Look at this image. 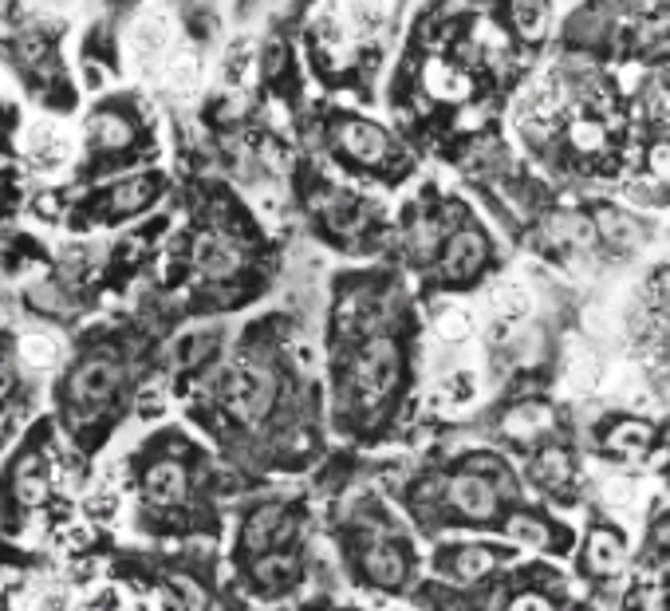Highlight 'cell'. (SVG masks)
Listing matches in <instances>:
<instances>
[{"label": "cell", "instance_id": "6da1fadb", "mask_svg": "<svg viewBox=\"0 0 670 611\" xmlns=\"http://www.w3.org/2000/svg\"><path fill=\"white\" fill-rule=\"evenodd\" d=\"M221 399H226L229 415L241 423H260L277 403V375L257 363H241L221 379Z\"/></svg>", "mask_w": 670, "mask_h": 611}, {"label": "cell", "instance_id": "7a4b0ae2", "mask_svg": "<svg viewBox=\"0 0 670 611\" xmlns=\"http://www.w3.org/2000/svg\"><path fill=\"white\" fill-rule=\"evenodd\" d=\"M399 367H402L399 347L391 340H371L360 352L355 367H351L355 394H360L363 403H382L394 391V383H399Z\"/></svg>", "mask_w": 670, "mask_h": 611}, {"label": "cell", "instance_id": "3957f363", "mask_svg": "<svg viewBox=\"0 0 670 611\" xmlns=\"http://www.w3.org/2000/svg\"><path fill=\"white\" fill-rule=\"evenodd\" d=\"M119 383H123V371L111 359H87L68 379V399H72L80 415H95V411H103L111 403Z\"/></svg>", "mask_w": 670, "mask_h": 611}, {"label": "cell", "instance_id": "277c9868", "mask_svg": "<svg viewBox=\"0 0 670 611\" xmlns=\"http://www.w3.org/2000/svg\"><path fill=\"white\" fill-rule=\"evenodd\" d=\"M194 265L197 272H206L214 280H226L245 265V249L226 233H202L194 245Z\"/></svg>", "mask_w": 670, "mask_h": 611}, {"label": "cell", "instance_id": "5b68a950", "mask_svg": "<svg viewBox=\"0 0 670 611\" xmlns=\"http://www.w3.org/2000/svg\"><path fill=\"white\" fill-rule=\"evenodd\" d=\"M166 190L162 174H131L123 182H114L111 194H107V209L114 218H131V213H143L146 206H155V197Z\"/></svg>", "mask_w": 670, "mask_h": 611}, {"label": "cell", "instance_id": "8992f818", "mask_svg": "<svg viewBox=\"0 0 670 611\" xmlns=\"http://www.w3.org/2000/svg\"><path fill=\"white\" fill-rule=\"evenodd\" d=\"M24 150H28V158L40 170H56L68 162L72 143H68V135H63L52 119H36V123H28V131H24Z\"/></svg>", "mask_w": 670, "mask_h": 611}, {"label": "cell", "instance_id": "52a82bcc", "mask_svg": "<svg viewBox=\"0 0 670 611\" xmlns=\"http://www.w3.org/2000/svg\"><path fill=\"white\" fill-rule=\"evenodd\" d=\"M340 146L355 158V162H367V167H375V162H382V158L391 155L387 131L375 123H363V119H348V123L340 126Z\"/></svg>", "mask_w": 670, "mask_h": 611}, {"label": "cell", "instance_id": "ba28073f", "mask_svg": "<svg viewBox=\"0 0 670 611\" xmlns=\"http://www.w3.org/2000/svg\"><path fill=\"white\" fill-rule=\"evenodd\" d=\"M174 44V24H170V16L158 9H146L138 21H134L131 28V48L138 60H158V56L166 52Z\"/></svg>", "mask_w": 670, "mask_h": 611}, {"label": "cell", "instance_id": "9c48e42d", "mask_svg": "<svg viewBox=\"0 0 670 611\" xmlns=\"http://www.w3.org/2000/svg\"><path fill=\"white\" fill-rule=\"evenodd\" d=\"M450 501L462 509L465 517L474 521H489L497 513V489L477 474H465L450 481Z\"/></svg>", "mask_w": 670, "mask_h": 611}, {"label": "cell", "instance_id": "30bf717a", "mask_svg": "<svg viewBox=\"0 0 670 611\" xmlns=\"http://www.w3.org/2000/svg\"><path fill=\"white\" fill-rule=\"evenodd\" d=\"M292 528L289 513H284V505H265L257 509L253 517H248L245 525V549L248 552H268L272 545H277L284 533Z\"/></svg>", "mask_w": 670, "mask_h": 611}, {"label": "cell", "instance_id": "8fae6325", "mask_svg": "<svg viewBox=\"0 0 670 611\" xmlns=\"http://www.w3.org/2000/svg\"><path fill=\"white\" fill-rule=\"evenodd\" d=\"M186 489H190V477L178 462H155L150 474H146V493L158 505H178V501L186 498Z\"/></svg>", "mask_w": 670, "mask_h": 611}, {"label": "cell", "instance_id": "7c38bea8", "mask_svg": "<svg viewBox=\"0 0 670 611\" xmlns=\"http://www.w3.org/2000/svg\"><path fill=\"white\" fill-rule=\"evenodd\" d=\"M363 569H367V576H371L379 588H399V584L406 581V557H402V549H394V545H375V549H367Z\"/></svg>", "mask_w": 670, "mask_h": 611}, {"label": "cell", "instance_id": "4fadbf2b", "mask_svg": "<svg viewBox=\"0 0 670 611\" xmlns=\"http://www.w3.org/2000/svg\"><path fill=\"white\" fill-rule=\"evenodd\" d=\"M482 265H485V241L477 233H458L442 260L446 277H474Z\"/></svg>", "mask_w": 670, "mask_h": 611}, {"label": "cell", "instance_id": "5bb4252c", "mask_svg": "<svg viewBox=\"0 0 670 611\" xmlns=\"http://www.w3.org/2000/svg\"><path fill=\"white\" fill-rule=\"evenodd\" d=\"M253 581H257V588L265 591H280L289 588L292 581H296V560L289 557V552H257V564H253Z\"/></svg>", "mask_w": 670, "mask_h": 611}, {"label": "cell", "instance_id": "9a60e30c", "mask_svg": "<svg viewBox=\"0 0 670 611\" xmlns=\"http://www.w3.org/2000/svg\"><path fill=\"white\" fill-rule=\"evenodd\" d=\"M489 308H494L497 320H505V323L525 320L528 308H533V292H528L525 284H513V280H509V284L489 292Z\"/></svg>", "mask_w": 670, "mask_h": 611}, {"label": "cell", "instance_id": "2e32d148", "mask_svg": "<svg viewBox=\"0 0 670 611\" xmlns=\"http://www.w3.org/2000/svg\"><path fill=\"white\" fill-rule=\"evenodd\" d=\"M552 426V411L545 403H525V406H513V415L505 418V435L509 438H533L540 430Z\"/></svg>", "mask_w": 670, "mask_h": 611}, {"label": "cell", "instance_id": "e0dca14e", "mask_svg": "<svg viewBox=\"0 0 670 611\" xmlns=\"http://www.w3.org/2000/svg\"><path fill=\"white\" fill-rule=\"evenodd\" d=\"M426 87H430L438 99H465L470 95V80H465L458 68H450L446 60H434L426 68Z\"/></svg>", "mask_w": 670, "mask_h": 611}, {"label": "cell", "instance_id": "ac0fdd59", "mask_svg": "<svg viewBox=\"0 0 670 611\" xmlns=\"http://www.w3.org/2000/svg\"><path fill=\"white\" fill-rule=\"evenodd\" d=\"M588 564L596 572H616L619 564H623V540H619L616 533H608V528L592 533L588 537Z\"/></svg>", "mask_w": 670, "mask_h": 611}, {"label": "cell", "instance_id": "d6986e66", "mask_svg": "<svg viewBox=\"0 0 670 611\" xmlns=\"http://www.w3.org/2000/svg\"><path fill=\"white\" fill-rule=\"evenodd\" d=\"M21 359L28 363V367H36V371H48V367H56L60 363V340L48 332H32L21 340Z\"/></svg>", "mask_w": 670, "mask_h": 611}, {"label": "cell", "instance_id": "ffe728a7", "mask_svg": "<svg viewBox=\"0 0 670 611\" xmlns=\"http://www.w3.org/2000/svg\"><path fill=\"white\" fill-rule=\"evenodd\" d=\"M650 445V426L643 423H623L611 430V450L623 457H643Z\"/></svg>", "mask_w": 670, "mask_h": 611}, {"label": "cell", "instance_id": "44dd1931", "mask_svg": "<svg viewBox=\"0 0 670 611\" xmlns=\"http://www.w3.org/2000/svg\"><path fill=\"white\" fill-rule=\"evenodd\" d=\"M533 477L540 486H564L568 477H572V462H568L564 450H545V454L536 457Z\"/></svg>", "mask_w": 670, "mask_h": 611}, {"label": "cell", "instance_id": "7402d4cb", "mask_svg": "<svg viewBox=\"0 0 670 611\" xmlns=\"http://www.w3.org/2000/svg\"><path fill=\"white\" fill-rule=\"evenodd\" d=\"M92 135L99 146H107V150H119V146L131 143V123H126L123 114H99L92 126Z\"/></svg>", "mask_w": 670, "mask_h": 611}, {"label": "cell", "instance_id": "603a6c76", "mask_svg": "<svg viewBox=\"0 0 670 611\" xmlns=\"http://www.w3.org/2000/svg\"><path fill=\"white\" fill-rule=\"evenodd\" d=\"M568 135H572V146H576L580 155H599L608 146V126L596 123V119H576Z\"/></svg>", "mask_w": 670, "mask_h": 611}, {"label": "cell", "instance_id": "cb8c5ba5", "mask_svg": "<svg viewBox=\"0 0 670 611\" xmlns=\"http://www.w3.org/2000/svg\"><path fill=\"white\" fill-rule=\"evenodd\" d=\"M596 387H599V359L596 355H576V359L568 363V391L588 394Z\"/></svg>", "mask_w": 670, "mask_h": 611}, {"label": "cell", "instance_id": "d4e9b609", "mask_svg": "<svg viewBox=\"0 0 670 611\" xmlns=\"http://www.w3.org/2000/svg\"><path fill=\"white\" fill-rule=\"evenodd\" d=\"M44 493H48L44 469L36 466V462H24V466L16 469V498H21L24 505H36V501H44Z\"/></svg>", "mask_w": 670, "mask_h": 611}, {"label": "cell", "instance_id": "484cf974", "mask_svg": "<svg viewBox=\"0 0 670 611\" xmlns=\"http://www.w3.org/2000/svg\"><path fill=\"white\" fill-rule=\"evenodd\" d=\"M513 21L521 28V36L536 40L545 32V4L540 0H513Z\"/></svg>", "mask_w": 670, "mask_h": 611}, {"label": "cell", "instance_id": "4316f807", "mask_svg": "<svg viewBox=\"0 0 670 611\" xmlns=\"http://www.w3.org/2000/svg\"><path fill=\"white\" fill-rule=\"evenodd\" d=\"M387 16V0H348V21L351 28L371 32L375 24Z\"/></svg>", "mask_w": 670, "mask_h": 611}, {"label": "cell", "instance_id": "83f0119b", "mask_svg": "<svg viewBox=\"0 0 670 611\" xmlns=\"http://www.w3.org/2000/svg\"><path fill=\"white\" fill-rule=\"evenodd\" d=\"M489 569H494V552H485V549H462L454 557V572L462 581H477V576H485Z\"/></svg>", "mask_w": 670, "mask_h": 611}, {"label": "cell", "instance_id": "f1b7e54d", "mask_svg": "<svg viewBox=\"0 0 670 611\" xmlns=\"http://www.w3.org/2000/svg\"><path fill=\"white\" fill-rule=\"evenodd\" d=\"M470 332H474V316H470L465 308H450L438 316V335H442V340L462 343Z\"/></svg>", "mask_w": 670, "mask_h": 611}, {"label": "cell", "instance_id": "f546056e", "mask_svg": "<svg viewBox=\"0 0 670 611\" xmlns=\"http://www.w3.org/2000/svg\"><path fill=\"white\" fill-rule=\"evenodd\" d=\"M166 84H170V91H194V84H197L194 56H178V60L166 63Z\"/></svg>", "mask_w": 670, "mask_h": 611}, {"label": "cell", "instance_id": "4dcf8cb0", "mask_svg": "<svg viewBox=\"0 0 670 611\" xmlns=\"http://www.w3.org/2000/svg\"><path fill=\"white\" fill-rule=\"evenodd\" d=\"M635 493H639V486L631 481V477H608L604 481V501H608L611 509H623L635 501Z\"/></svg>", "mask_w": 670, "mask_h": 611}, {"label": "cell", "instance_id": "1f68e13d", "mask_svg": "<svg viewBox=\"0 0 670 611\" xmlns=\"http://www.w3.org/2000/svg\"><path fill=\"white\" fill-rule=\"evenodd\" d=\"M509 533H513L516 540H525V545H533V549H545V545H548V528H545V525H536V521L516 517L513 525H509Z\"/></svg>", "mask_w": 670, "mask_h": 611}, {"label": "cell", "instance_id": "d6a6232c", "mask_svg": "<svg viewBox=\"0 0 670 611\" xmlns=\"http://www.w3.org/2000/svg\"><path fill=\"white\" fill-rule=\"evenodd\" d=\"M650 170L659 178H670V146H655L650 150Z\"/></svg>", "mask_w": 670, "mask_h": 611}, {"label": "cell", "instance_id": "836d02e7", "mask_svg": "<svg viewBox=\"0 0 670 611\" xmlns=\"http://www.w3.org/2000/svg\"><path fill=\"white\" fill-rule=\"evenodd\" d=\"M12 387H16V371H12V363L0 355V399L12 394Z\"/></svg>", "mask_w": 670, "mask_h": 611}, {"label": "cell", "instance_id": "e575fe53", "mask_svg": "<svg viewBox=\"0 0 670 611\" xmlns=\"http://www.w3.org/2000/svg\"><path fill=\"white\" fill-rule=\"evenodd\" d=\"M513 608H548L545 600H513Z\"/></svg>", "mask_w": 670, "mask_h": 611}, {"label": "cell", "instance_id": "d590c367", "mask_svg": "<svg viewBox=\"0 0 670 611\" xmlns=\"http://www.w3.org/2000/svg\"><path fill=\"white\" fill-rule=\"evenodd\" d=\"M9 9H12V0H0V16H4Z\"/></svg>", "mask_w": 670, "mask_h": 611}]
</instances>
